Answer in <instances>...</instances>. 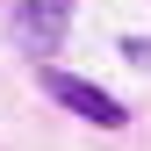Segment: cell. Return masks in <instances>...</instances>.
<instances>
[{
	"label": "cell",
	"instance_id": "1",
	"mask_svg": "<svg viewBox=\"0 0 151 151\" xmlns=\"http://www.w3.org/2000/svg\"><path fill=\"white\" fill-rule=\"evenodd\" d=\"M36 86L50 93L58 108H72L79 122H101V129H122L129 122V108L115 101L108 86H93V79H79V72H58V65H36Z\"/></svg>",
	"mask_w": 151,
	"mask_h": 151
},
{
	"label": "cell",
	"instance_id": "2",
	"mask_svg": "<svg viewBox=\"0 0 151 151\" xmlns=\"http://www.w3.org/2000/svg\"><path fill=\"white\" fill-rule=\"evenodd\" d=\"M72 7L79 0H14V36H22V50H36V65H50V50L65 43Z\"/></svg>",
	"mask_w": 151,
	"mask_h": 151
},
{
	"label": "cell",
	"instance_id": "3",
	"mask_svg": "<svg viewBox=\"0 0 151 151\" xmlns=\"http://www.w3.org/2000/svg\"><path fill=\"white\" fill-rule=\"evenodd\" d=\"M122 58L129 65H151V36H122Z\"/></svg>",
	"mask_w": 151,
	"mask_h": 151
}]
</instances>
